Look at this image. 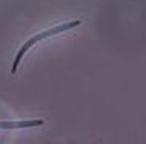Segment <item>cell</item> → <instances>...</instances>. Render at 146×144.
Returning a JSON list of instances; mask_svg holds the SVG:
<instances>
[{"label":"cell","mask_w":146,"mask_h":144,"mask_svg":"<svg viewBox=\"0 0 146 144\" xmlns=\"http://www.w3.org/2000/svg\"><path fill=\"white\" fill-rule=\"evenodd\" d=\"M80 24H81V20H70V21H65V23H60V24L52 26V28H49V29H44V31L36 32L34 36L29 37V39L20 47V50L16 52L15 58H13V63H11V73H16L21 60H23V57L26 55L28 52H29V49H33L36 44L46 41V39H50V37H54V36H58V34H62V32L72 31V29H75V28H78Z\"/></svg>","instance_id":"6da1fadb"}]
</instances>
